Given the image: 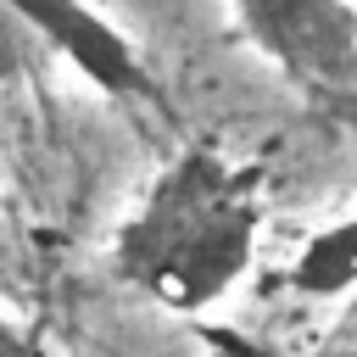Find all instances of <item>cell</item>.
Segmentation results:
<instances>
[{"mask_svg":"<svg viewBox=\"0 0 357 357\" xmlns=\"http://www.w3.org/2000/svg\"><path fill=\"white\" fill-rule=\"evenodd\" d=\"M262 167L212 145L178 151L112 240V268L173 312L223 301L257 257Z\"/></svg>","mask_w":357,"mask_h":357,"instance_id":"cell-1","label":"cell"},{"mask_svg":"<svg viewBox=\"0 0 357 357\" xmlns=\"http://www.w3.org/2000/svg\"><path fill=\"white\" fill-rule=\"evenodd\" d=\"M234 28L312 95L357 89V0H234Z\"/></svg>","mask_w":357,"mask_h":357,"instance_id":"cell-2","label":"cell"},{"mask_svg":"<svg viewBox=\"0 0 357 357\" xmlns=\"http://www.w3.org/2000/svg\"><path fill=\"white\" fill-rule=\"evenodd\" d=\"M33 39H45L50 50H61L100 95L112 100H162L156 78L145 73L139 50L128 45L123 28H112L89 0H0Z\"/></svg>","mask_w":357,"mask_h":357,"instance_id":"cell-3","label":"cell"},{"mask_svg":"<svg viewBox=\"0 0 357 357\" xmlns=\"http://www.w3.org/2000/svg\"><path fill=\"white\" fill-rule=\"evenodd\" d=\"M284 279H290V290H301L312 301H329V296L357 290V212H346L329 229H318L296 251V262H290Z\"/></svg>","mask_w":357,"mask_h":357,"instance_id":"cell-4","label":"cell"},{"mask_svg":"<svg viewBox=\"0 0 357 357\" xmlns=\"http://www.w3.org/2000/svg\"><path fill=\"white\" fill-rule=\"evenodd\" d=\"M28 28L0 6V84H11V78H22L28 73Z\"/></svg>","mask_w":357,"mask_h":357,"instance_id":"cell-5","label":"cell"},{"mask_svg":"<svg viewBox=\"0 0 357 357\" xmlns=\"http://www.w3.org/2000/svg\"><path fill=\"white\" fill-rule=\"evenodd\" d=\"M0 357H39V351H33V340H28L17 324L0 318Z\"/></svg>","mask_w":357,"mask_h":357,"instance_id":"cell-6","label":"cell"},{"mask_svg":"<svg viewBox=\"0 0 357 357\" xmlns=\"http://www.w3.org/2000/svg\"><path fill=\"white\" fill-rule=\"evenodd\" d=\"M335 112H340V117L357 128V89H351V95H340V100H335Z\"/></svg>","mask_w":357,"mask_h":357,"instance_id":"cell-7","label":"cell"}]
</instances>
